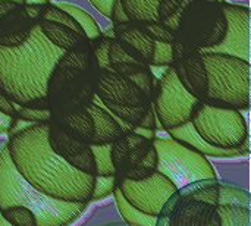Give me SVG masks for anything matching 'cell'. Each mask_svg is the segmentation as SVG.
<instances>
[{
    "instance_id": "cell-36",
    "label": "cell",
    "mask_w": 251,
    "mask_h": 226,
    "mask_svg": "<svg viewBox=\"0 0 251 226\" xmlns=\"http://www.w3.org/2000/svg\"><path fill=\"white\" fill-rule=\"evenodd\" d=\"M15 124H16V118L4 115V113L0 112V135L9 134L13 129Z\"/></svg>"
},
{
    "instance_id": "cell-22",
    "label": "cell",
    "mask_w": 251,
    "mask_h": 226,
    "mask_svg": "<svg viewBox=\"0 0 251 226\" xmlns=\"http://www.w3.org/2000/svg\"><path fill=\"white\" fill-rule=\"evenodd\" d=\"M41 34L46 37L47 41H50L54 47L60 49L62 51H68L72 49H76L85 43H88L90 40L85 37V34L74 31L72 28L57 24V22H50V21H44V19H38L37 21Z\"/></svg>"
},
{
    "instance_id": "cell-38",
    "label": "cell",
    "mask_w": 251,
    "mask_h": 226,
    "mask_svg": "<svg viewBox=\"0 0 251 226\" xmlns=\"http://www.w3.org/2000/svg\"><path fill=\"white\" fill-rule=\"evenodd\" d=\"M50 3V0H25V4H47Z\"/></svg>"
},
{
    "instance_id": "cell-31",
    "label": "cell",
    "mask_w": 251,
    "mask_h": 226,
    "mask_svg": "<svg viewBox=\"0 0 251 226\" xmlns=\"http://www.w3.org/2000/svg\"><path fill=\"white\" fill-rule=\"evenodd\" d=\"M110 35L101 34L91 43V50L94 54V59L100 69H109V46H110Z\"/></svg>"
},
{
    "instance_id": "cell-7",
    "label": "cell",
    "mask_w": 251,
    "mask_h": 226,
    "mask_svg": "<svg viewBox=\"0 0 251 226\" xmlns=\"http://www.w3.org/2000/svg\"><path fill=\"white\" fill-rule=\"evenodd\" d=\"M222 1L190 0L179 18L175 41L199 51H210L218 47L228 31Z\"/></svg>"
},
{
    "instance_id": "cell-40",
    "label": "cell",
    "mask_w": 251,
    "mask_h": 226,
    "mask_svg": "<svg viewBox=\"0 0 251 226\" xmlns=\"http://www.w3.org/2000/svg\"><path fill=\"white\" fill-rule=\"evenodd\" d=\"M0 226H13V225H10L9 222H6V221L0 216Z\"/></svg>"
},
{
    "instance_id": "cell-4",
    "label": "cell",
    "mask_w": 251,
    "mask_h": 226,
    "mask_svg": "<svg viewBox=\"0 0 251 226\" xmlns=\"http://www.w3.org/2000/svg\"><path fill=\"white\" fill-rule=\"evenodd\" d=\"M99 69L90 41L63 51L54 63L46 87L51 116L87 107L96 97Z\"/></svg>"
},
{
    "instance_id": "cell-34",
    "label": "cell",
    "mask_w": 251,
    "mask_h": 226,
    "mask_svg": "<svg viewBox=\"0 0 251 226\" xmlns=\"http://www.w3.org/2000/svg\"><path fill=\"white\" fill-rule=\"evenodd\" d=\"M109 19H112V24H113V25H115V24H122V22H128V21H129L119 0H115V1H113V4H112V13H110V18H109Z\"/></svg>"
},
{
    "instance_id": "cell-37",
    "label": "cell",
    "mask_w": 251,
    "mask_h": 226,
    "mask_svg": "<svg viewBox=\"0 0 251 226\" xmlns=\"http://www.w3.org/2000/svg\"><path fill=\"white\" fill-rule=\"evenodd\" d=\"M0 112L4 115L13 116V118L16 115V104H13L1 91H0Z\"/></svg>"
},
{
    "instance_id": "cell-33",
    "label": "cell",
    "mask_w": 251,
    "mask_h": 226,
    "mask_svg": "<svg viewBox=\"0 0 251 226\" xmlns=\"http://www.w3.org/2000/svg\"><path fill=\"white\" fill-rule=\"evenodd\" d=\"M50 116H51L50 110H38V109H29V107H19V106H16L15 118L18 121L26 122V124L49 122Z\"/></svg>"
},
{
    "instance_id": "cell-25",
    "label": "cell",
    "mask_w": 251,
    "mask_h": 226,
    "mask_svg": "<svg viewBox=\"0 0 251 226\" xmlns=\"http://www.w3.org/2000/svg\"><path fill=\"white\" fill-rule=\"evenodd\" d=\"M56 4H57L60 9H63L65 12H68V13L76 21V24L81 26L82 32L85 34V37H87L90 41L96 40L97 37H100V35L103 34V32L100 31V26H99V24L96 22V19H94L87 10L78 7V6H75V4H72V3H66V1H60V3H56Z\"/></svg>"
},
{
    "instance_id": "cell-21",
    "label": "cell",
    "mask_w": 251,
    "mask_h": 226,
    "mask_svg": "<svg viewBox=\"0 0 251 226\" xmlns=\"http://www.w3.org/2000/svg\"><path fill=\"white\" fill-rule=\"evenodd\" d=\"M49 122L57 125L68 134L91 146V141L94 138V122H93L90 112L85 107L76 109L68 113H62V115H53L50 116Z\"/></svg>"
},
{
    "instance_id": "cell-26",
    "label": "cell",
    "mask_w": 251,
    "mask_h": 226,
    "mask_svg": "<svg viewBox=\"0 0 251 226\" xmlns=\"http://www.w3.org/2000/svg\"><path fill=\"white\" fill-rule=\"evenodd\" d=\"M190 0H159L157 3V21L172 29L176 31L179 18L188 4Z\"/></svg>"
},
{
    "instance_id": "cell-24",
    "label": "cell",
    "mask_w": 251,
    "mask_h": 226,
    "mask_svg": "<svg viewBox=\"0 0 251 226\" xmlns=\"http://www.w3.org/2000/svg\"><path fill=\"white\" fill-rule=\"evenodd\" d=\"M128 19L132 22H154L157 21L159 0H119Z\"/></svg>"
},
{
    "instance_id": "cell-14",
    "label": "cell",
    "mask_w": 251,
    "mask_h": 226,
    "mask_svg": "<svg viewBox=\"0 0 251 226\" xmlns=\"http://www.w3.org/2000/svg\"><path fill=\"white\" fill-rule=\"evenodd\" d=\"M228 31L225 40L210 51L231 54L250 62V9L222 1Z\"/></svg>"
},
{
    "instance_id": "cell-41",
    "label": "cell",
    "mask_w": 251,
    "mask_h": 226,
    "mask_svg": "<svg viewBox=\"0 0 251 226\" xmlns=\"http://www.w3.org/2000/svg\"><path fill=\"white\" fill-rule=\"evenodd\" d=\"M15 1H18V3H21V4H25V0H15Z\"/></svg>"
},
{
    "instance_id": "cell-35",
    "label": "cell",
    "mask_w": 251,
    "mask_h": 226,
    "mask_svg": "<svg viewBox=\"0 0 251 226\" xmlns=\"http://www.w3.org/2000/svg\"><path fill=\"white\" fill-rule=\"evenodd\" d=\"M115 0H90V3L106 18H110L112 13V4Z\"/></svg>"
},
{
    "instance_id": "cell-5",
    "label": "cell",
    "mask_w": 251,
    "mask_h": 226,
    "mask_svg": "<svg viewBox=\"0 0 251 226\" xmlns=\"http://www.w3.org/2000/svg\"><path fill=\"white\" fill-rule=\"evenodd\" d=\"M9 206L29 209L37 226H69L76 222L88 204L68 203L49 197L26 182L13 166L6 143L0 147V210Z\"/></svg>"
},
{
    "instance_id": "cell-3",
    "label": "cell",
    "mask_w": 251,
    "mask_h": 226,
    "mask_svg": "<svg viewBox=\"0 0 251 226\" xmlns=\"http://www.w3.org/2000/svg\"><path fill=\"white\" fill-rule=\"evenodd\" d=\"M62 53L35 24L29 38L21 46H0V91L19 107L49 110L47 79Z\"/></svg>"
},
{
    "instance_id": "cell-16",
    "label": "cell",
    "mask_w": 251,
    "mask_h": 226,
    "mask_svg": "<svg viewBox=\"0 0 251 226\" xmlns=\"http://www.w3.org/2000/svg\"><path fill=\"white\" fill-rule=\"evenodd\" d=\"M37 21L31 19L25 4L15 0H0V46L16 47L25 43Z\"/></svg>"
},
{
    "instance_id": "cell-27",
    "label": "cell",
    "mask_w": 251,
    "mask_h": 226,
    "mask_svg": "<svg viewBox=\"0 0 251 226\" xmlns=\"http://www.w3.org/2000/svg\"><path fill=\"white\" fill-rule=\"evenodd\" d=\"M0 216L13 226H37V219L29 209L22 206H9L0 210Z\"/></svg>"
},
{
    "instance_id": "cell-15",
    "label": "cell",
    "mask_w": 251,
    "mask_h": 226,
    "mask_svg": "<svg viewBox=\"0 0 251 226\" xmlns=\"http://www.w3.org/2000/svg\"><path fill=\"white\" fill-rule=\"evenodd\" d=\"M47 143L50 149L72 168L82 174L96 175V162L90 144L68 134L51 122H49L47 126Z\"/></svg>"
},
{
    "instance_id": "cell-23",
    "label": "cell",
    "mask_w": 251,
    "mask_h": 226,
    "mask_svg": "<svg viewBox=\"0 0 251 226\" xmlns=\"http://www.w3.org/2000/svg\"><path fill=\"white\" fill-rule=\"evenodd\" d=\"M112 196L115 197L116 206H118V212L124 219V224L128 226H156L157 224V216H150L146 215L143 212H140L138 209L132 207L121 194L119 188L115 187Z\"/></svg>"
},
{
    "instance_id": "cell-11",
    "label": "cell",
    "mask_w": 251,
    "mask_h": 226,
    "mask_svg": "<svg viewBox=\"0 0 251 226\" xmlns=\"http://www.w3.org/2000/svg\"><path fill=\"white\" fill-rule=\"evenodd\" d=\"M116 184L119 181H143L157 172V151L153 140L134 129L126 131L110 146Z\"/></svg>"
},
{
    "instance_id": "cell-6",
    "label": "cell",
    "mask_w": 251,
    "mask_h": 226,
    "mask_svg": "<svg viewBox=\"0 0 251 226\" xmlns=\"http://www.w3.org/2000/svg\"><path fill=\"white\" fill-rule=\"evenodd\" d=\"M207 91L204 101L209 106L249 110L250 109L251 65L249 60L216 51H201Z\"/></svg>"
},
{
    "instance_id": "cell-29",
    "label": "cell",
    "mask_w": 251,
    "mask_h": 226,
    "mask_svg": "<svg viewBox=\"0 0 251 226\" xmlns=\"http://www.w3.org/2000/svg\"><path fill=\"white\" fill-rule=\"evenodd\" d=\"M140 28L144 31V34L153 40V41H162V43H174L175 41V32L160 24L159 21L154 22H137Z\"/></svg>"
},
{
    "instance_id": "cell-18",
    "label": "cell",
    "mask_w": 251,
    "mask_h": 226,
    "mask_svg": "<svg viewBox=\"0 0 251 226\" xmlns=\"http://www.w3.org/2000/svg\"><path fill=\"white\" fill-rule=\"evenodd\" d=\"M110 37L115 38L124 47V50L128 51L132 57L149 65L150 57L153 54L154 41L144 34V31L140 28L137 22L128 21L112 25Z\"/></svg>"
},
{
    "instance_id": "cell-1",
    "label": "cell",
    "mask_w": 251,
    "mask_h": 226,
    "mask_svg": "<svg viewBox=\"0 0 251 226\" xmlns=\"http://www.w3.org/2000/svg\"><path fill=\"white\" fill-rule=\"evenodd\" d=\"M49 122L13 126L7 151L21 176L40 193L68 203H91L94 175L82 174L59 157L47 143Z\"/></svg>"
},
{
    "instance_id": "cell-2",
    "label": "cell",
    "mask_w": 251,
    "mask_h": 226,
    "mask_svg": "<svg viewBox=\"0 0 251 226\" xmlns=\"http://www.w3.org/2000/svg\"><path fill=\"white\" fill-rule=\"evenodd\" d=\"M156 226H251L250 194L218 178L193 182L165 203Z\"/></svg>"
},
{
    "instance_id": "cell-32",
    "label": "cell",
    "mask_w": 251,
    "mask_h": 226,
    "mask_svg": "<svg viewBox=\"0 0 251 226\" xmlns=\"http://www.w3.org/2000/svg\"><path fill=\"white\" fill-rule=\"evenodd\" d=\"M116 187V178L115 175L110 176H94V187H93V194H91V201L101 200L113 193Z\"/></svg>"
},
{
    "instance_id": "cell-12",
    "label": "cell",
    "mask_w": 251,
    "mask_h": 226,
    "mask_svg": "<svg viewBox=\"0 0 251 226\" xmlns=\"http://www.w3.org/2000/svg\"><path fill=\"white\" fill-rule=\"evenodd\" d=\"M199 103L178 81L174 69L169 66L157 79L153 110L162 129L169 131L191 121L193 110Z\"/></svg>"
},
{
    "instance_id": "cell-39",
    "label": "cell",
    "mask_w": 251,
    "mask_h": 226,
    "mask_svg": "<svg viewBox=\"0 0 251 226\" xmlns=\"http://www.w3.org/2000/svg\"><path fill=\"white\" fill-rule=\"evenodd\" d=\"M101 226H128L126 224H124V222H112V224H104V225Z\"/></svg>"
},
{
    "instance_id": "cell-20",
    "label": "cell",
    "mask_w": 251,
    "mask_h": 226,
    "mask_svg": "<svg viewBox=\"0 0 251 226\" xmlns=\"http://www.w3.org/2000/svg\"><path fill=\"white\" fill-rule=\"evenodd\" d=\"M168 135L176 141H179L181 144L199 151L200 154L206 156V157H219V159H228V157H241V156H247L250 153V143L247 141L241 149H235V150H222V149H216L210 144H207L194 129L191 122H187L185 125H181L178 128L169 129L166 131Z\"/></svg>"
},
{
    "instance_id": "cell-9",
    "label": "cell",
    "mask_w": 251,
    "mask_h": 226,
    "mask_svg": "<svg viewBox=\"0 0 251 226\" xmlns=\"http://www.w3.org/2000/svg\"><path fill=\"white\" fill-rule=\"evenodd\" d=\"M157 172L166 176L178 190L203 179H215L218 174L206 156L174 138L154 137Z\"/></svg>"
},
{
    "instance_id": "cell-19",
    "label": "cell",
    "mask_w": 251,
    "mask_h": 226,
    "mask_svg": "<svg viewBox=\"0 0 251 226\" xmlns=\"http://www.w3.org/2000/svg\"><path fill=\"white\" fill-rule=\"evenodd\" d=\"M94 122V138L91 146H110L126 131H131L128 125L115 118L109 110H106L94 97V100L85 107Z\"/></svg>"
},
{
    "instance_id": "cell-28",
    "label": "cell",
    "mask_w": 251,
    "mask_h": 226,
    "mask_svg": "<svg viewBox=\"0 0 251 226\" xmlns=\"http://www.w3.org/2000/svg\"><path fill=\"white\" fill-rule=\"evenodd\" d=\"M110 146H91L94 162H96V175L99 176L115 175L112 156H110Z\"/></svg>"
},
{
    "instance_id": "cell-17",
    "label": "cell",
    "mask_w": 251,
    "mask_h": 226,
    "mask_svg": "<svg viewBox=\"0 0 251 226\" xmlns=\"http://www.w3.org/2000/svg\"><path fill=\"white\" fill-rule=\"evenodd\" d=\"M171 68L174 69L181 85L199 101H204L207 91V75L201 51H191L184 57L175 60Z\"/></svg>"
},
{
    "instance_id": "cell-30",
    "label": "cell",
    "mask_w": 251,
    "mask_h": 226,
    "mask_svg": "<svg viewBox=\"0 0 251 226\" xmlns=\"http://www.w3.org/2000/svg\"><path fill=\"white\" fill-rule=\"evenodd\" d=\"M174 54H172V43H162V41H154L153 47V54L150 57L149 66H156V68H169L172 65Z\"/></svg>"
},
{
    "instance_id": "cell-13",
    "label": "cell",
    "mask_w": 251,
    "mask_h": 226,
    "mask_svg": "<svg viewBox=\"0 0 251 226\" xmlns=\"http://www.w3.org/2000/svg\"><path fill=\"white\" fill-rule=\"evenodd\" d=\"M116 187L132 207L150 216H159L165 203L178 191V188L159 172H154L150 178L143 181H119Z\"/></svg>"
},
{
    "instance_id": "cell-8",
    "label": "cell",
    "mask_w": 251,
    "mask_h": 226,
    "mask_svg": "<svg viewBox=\"0 0 251 226\" xmlns=\"http://www.w3.org/2000/svg\"><path fill=\"white\" fill-rule=\"evenodd\" d=\"M96 100L132 129L138 128L146 115L153 109L151 99L137 84L112 69H99Z\"/></svg>"
},
{
    "instance_id": "cell-10",
    "label": "cell",
    "mask_w": 251,
    "mask_h": 226,
    "mask_svg": "<svg viewBox=\"0 0 251 226\" xmlns=\"http://www.w3.org/2000/svg\"><path fill=\"white\" fill-rule=\"evenodd\" d=\"M190 122L196 132L216 149L235 150L249 141L247 121L240 110L215 107L199 101Z\"/></svg>"
}]
</instances>
